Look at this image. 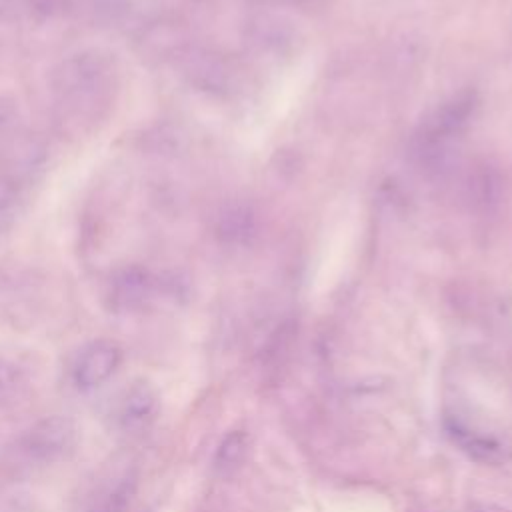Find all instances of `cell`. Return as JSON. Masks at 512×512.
<instances>
[{
    "instance_id": "obj_1",
    "label": "cell",
    "mask_w": 512,
    "mask_h": 512,
    "mask_svg": "<svg viewBox=\"0 0 512 512\" xmlns=\"http://www.w3.org/2000/svg\"><path fill=\"white\" fill-rule=\"evenodd\" d=\"M76 444V422L70 416L52 414L36 420L20 432L10 446V456L20 466H48L72 454Z\"/></svg>"
},
{
    "instance_id": "obj_2",
    "label": "cell",
    "mask_w": 512,
    "mask_h": 512,
    "mask_svg": "<svg viewBox=\"0 0 512 512\" xmlns=\"http://www.w3.org/2000/svg\"><path fill=\"white\" fill-rule=\"evenodd\" d=\"M124 350L114 340H92L76 356L72 364V382L78 390H94L108 382L122 366Z\"/></svg>"
},
{
    "instance_id": "obj_3",
    "label": "cell",
    "mask_w": 512,
    "mask_h": 512,
    "mask_svg": "<svg viewBox=\"0 0 512 512\" xmlns=\"http://www.w3.org/2000/svg\"><path fill=\"white\" fill-rule=\"evenodd\" d=\"M160 414V394L146 378L134 380L122 394L116 408V424L128 436L150 430Z\"/></svg>"
},
{
    "instance_id": "obj_4",
    "label": "cell",
    "mask_w": 512,
    "mask_h": 512,
    "mask_svg": "<svg viewBox=\"0 0 512 512\" xmlns=\"http://www.w3.org/2000/svg\"><path fill=\"white\" fill-rule=\"evenodd\" d=\"M446 430L460 450L480 464H502L512 458V440L506 436L470 430L458 420H448Z\"/></svg>"
},
{
    "instance_id": "obj_5",
    "label": "cell",
    "mask_w": 512,
    "mask_h": 512,
    "mask_svg": "<svg viewBox=\"0 0 512 512\" xmlns=\"http://www.w3.org/2000/svg\"><path fill=\"white\" fill-rule=\"evenodd\" d=\"M136 496V474L118 470L98 480L86 498L84 512H128Z\"/></svg>"
},
{
    "instance_id": "obj_6",
    "label": "cell",
    "mask_w": 512,
    "mask_h": 512,
    "mask_svg": "<svg viewBox=\"0 0 512 512\" xmlns=\"http://www.w3.org/2000/svg\"><path fill=\"white\" fill-rule=\"evenodd\" d=\"M150 294V284L144 272L130 268L120 272L110 284V304L120 312L140 308Z\"/></svg>"
},
{
    "instance_id": "obj_7",
    "label": "cell",
    "mask_w": 512,
    "mask_h": 512,
    "mask_svg": "<svg viewBox=\"0 0 512 512\" xmlns=\"http://www.w3.org/2000/svg\"><path fill=\"white\" fill-rule=\"evenodd\" d=\"M248 434L244 430L228 432L214 454V470L220 476H232L246 460L248 454Z\"/></svg>"
},
{
    "instance_id": "obj_8",
    "label": "cell",
    "mask_w": 512,
    "mask_h": 512,
    "mask_svg": "<svg viewBox=\"0 0 512 512\" xmlns=\"http://www.w3.org/2000/svg\"><path fill=\"white\" fill-rule=\"evenodd\" d=\"M26 386V372L20 364L0 358V406Z\"/></svg>"
},
{
    "instance_id": "obj_9",
    "label": "cell",
    "mask_w": 512,
    "mask_h": 512,
    "mask_svg": "<svg viewBox=\"0 0 512 512\" xmlns=\"http://www.w3.org/2000/svg\"><path fill=\"white\" fill-rule=\"evenodd\" d=\"M472 512H512V510H510V508H504V506H498V504L480 502V504H474V506H472Z\"/></svg>"
}]
</instances>
